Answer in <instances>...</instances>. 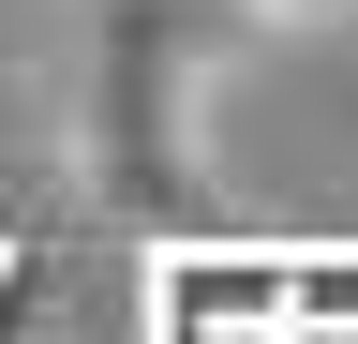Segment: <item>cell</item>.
I'll return each instance as SVG.
<instances>
[{
	"label": "cell",
	"instance_id": "6da1fadb",
	"mask_svg": "<svg viewBox=\"0 0 358 344\" xmlns=\"http://www.w3.org/2000/svg\"><path fill=\"white\" fill-rule=\"evenodd\" d=\"M209 0H105L90 15V180H105L120 209H194L209 195Z\"/></svg>",
	"mask_w": 358,
	"mask_h": 344
},
{
	"label": "cell",
	"instance_id": "3957f363",
	"mask_svg": "<svg viewBox=\"0 0 358 344\" xmlns=\"http://www.w3.org/2000/svg\"><path fill=\"white\" fill-rule=\"evenodd\" d=\"M15 165H30V90L0 75V180H15Z\"/></svg>",
	"mask_w": 358,
	"mask_h": 344
},
{
	"label": "cell",
	"instance_id": "7a4b0ae2",
	"mask_svg": "<svg viewBox=\"0 0 358 344\" xmlns=\"http://www.w3.org/2000/svg\"><path fill=\"white\" fill-rule=\"evenodd\" d=\"M239 30H358V0H224Z\"/></svg>",
	"mask_w": 358,
	"mask_h": 344
}]
</instances>
